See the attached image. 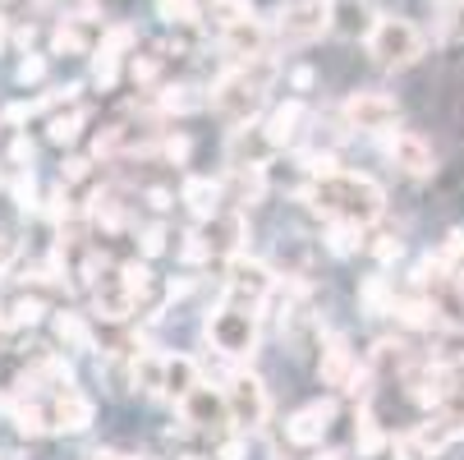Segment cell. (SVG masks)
I'll use <instances>...</instances> for the list:
<instances>
[{
    "mask_svg": "<svg viewBox=\"0 0 464 460\" xmlns=\"http://www.w3.org/2000/svg\"><path fill=\"white\" fill-rule=\"evenodd\" d=\"M70 19L74 24H102V5H97V0H79V10Z\"/></svg>",
    "mask_w": 464,
    "mask_h": 460,
    "instance_id": "cell-47",
    "label": "cell"
},
{
    "mask_svg": "<svg viewBox=\"0 0 464 460\" xmlns=\"http://www.w3.org/2000/svg\"><path fill=\"white\" fill-rule=\"evenodd\" d=\"M272 272L253 258H235L230 262V277H226V304H239V308H257L262 299L272 295Z\"/></svg>",
    "mask_w": 464,
    "mask_h": 460,
    "instance_id": "cell-7",
    "label": "cell"
},
{
    "mask_svg": "<svg viewBox=\"0 0 464 460\" xmlns=\"http://www.w3.org/2000/svg\"><path fill=\"white\" fill-rule=\"evenodd\" d=\"M221 391H226V406H230V424L257 428L262 419H267V391H262V382L253 373H235Z\"/></svg>",
    "mask_w": 464,
    "mask_h": 460,
    "instance_id": "cell-8",
    "label": "cell"
},
{
    "mask_svg": "<svg viewBox=\"0 0 464 460\" xmlns=\"http://www.w3.org/2000/svg\"><path fill=\"white\" fill-rule=\"evenodd\" d=\"M363 51L377 70H410V64L423 60L428 37L419 33V24H410L401 15H377L372 33L363 37Z\"/></svg>",
    "mask_w": 464,
    "mask_h": 460,
    "instance_id": "cell-3",
    "label": "cell"
},
{
    "mask_svg": "<svg viewBox=\"0 0 464 460\" xmlns=\"http://www.w3.org/2000/svg\"><path fill=\"white\" fill-rule=\"evenodd\" d=\"M46 410H51V433H88L97 419V406L79 391H60L55 401H46Z\"/></svg>",
    "mask_w": 464,
    "mask_h": 460,
    "instance_id": "cell-14",
    "label": "cell"
},
{
    "mask_svg": "<svg viewBox=\"0 0 464 460\" xmlns=\"http://www.w3.org/2000/svg\"><path fill=\"white\" fill-rule=\"evenodd\" d=\"M267 37H272V24H262V19L253 15V19H244V24L221 28V51H226L235 64H248V60L267 55Z\"/></svg>",
    "mask_w": 464,
    "mask_h": 460,
    "instance_id": "cell-11",
    "label": "cell"
},
{
    "mask_svg": "<svg viewBox=\"0 0 464 460\" xmlns=\"http://www.w3.org/2000/svg\"><path fill=\"white\" fill-rule=\"evenodd\" d=\"M120 272H124V286L129 290H134V299H143V290L152 286V268H148V262H120Z\"/></svg>",
    "mask_w": 464,
    "mask_h": 460,
    "instance_id": "cell-40",
    "label": "cell"
},
{
    "mask_svg": "<svg viewBox=\"0 0 464 460\" xmlns=\"http://www.w3.org/2000/svg\"><path fill=\"white\" fill-rule=\"evenodd\" d=\"M14 42H19V46H24V55H28V51H33V42H37V28H33V24L14 28Z\"/></svg>",
    "mask_w": 464,
    "mask_h": 460,
    "instance_id": "cell-49",
    "label": "cell"
},
{
    "mask_svg": "<svg viewBox=\"0 0 464 460\" xmlns=\"http://www.w3.org/2000/svg\"><path fill=\"white\" fill-rule=\"evenodd\" d=\"M304 120H308V106H304L299 97L281 102V106H276V111L267 115V124H262V134H267L272 152H276V148H290V143L299 139V129H304Z\"/></svg>",
    "mask_w": 464,
    "mask_h": 460,
    "instance_id": "cell-15",
    "label": "cell"
},
{
    "mask_svg": "<svg viewBox=\"0 0 464 460\" xmlns=\"http://www.w3.org/2000/svg\"><path fill=\"white\" fill-rule=\"evenodd\" d=\"M161 64H166V46H152V51L134 55V64H129V79L148 88V83H157V79H161Z\"/></svg>",
    "mask_w": 464,
    "mask_h": 460,
    "instance_id": "cell-28",
    "label": "cell"
},
{
    "mask_svg": "<svg viewBox=\"0 0 464 460\" xmlns=\"http://www.w3.org/2000/svg\"><path fill=\"white\" fill-rule=\"evenodd\" d=\"M10 193H14L19 212H33V208H37V180H33V171H14V184H10Z\"/></svg>",
    "mask_w": 464,
    "mask_h": 460,
    "instance_id": "cell-37",
    "label": "cell"
},
{
    "mask_svg": "<svg viewBox=\"0 0 464 460\" xmlns=\"http://www.w3.org/2000/svg\"><path fill=\"white\" fill-rule=\"evenodd\" d=\"M341 120H345V129H359V134H382V129L401 120V102L377 88H359L341 102Z\"/></svg>",
    "mask_w": 464,
    "mask_h": 460,
    "instance_id": "cell-6",
    "label": "cell"
},
{
    "mask_svg": "<svg viewBox=\"0 0 464 460\" xmlns=\"http://www.w3.org/2000/svg\"><path fill=\"white\" fill-rule=\"evenodd\" d=\"M134 387L148 396H166V355H139L134 359Z\"/></svg>",
    "mask_w": 464,
    "mask_h": 460,
    "instance_id": "cell-25",
    "label": "cell"
},
{
    "mask_svg": "<svg viewBox=\"0 0 464 460\" xmlns=\"http://www.w3.org/2000/svg\"><path fill=\"white\" fill-rule=\"evenodd\" d=\"M33 115H37V102H14V106L0 111V120H5V124H24V120H33Z\"/></svg>",
    "mask_w": 464,
    "mask_h": 460,
    "instance_id": "cell-44",
    "label": "cell"
},
{
    "mask_svg": "<svg viewBox=\"0 0 464 460\" xmlns=\"http://www.w3.org/2000/svg\"><path fill=\"white\" fill-rule=\"evenodd\" d=\"M326 249L336 253V258H350L359 249V226H331L326 230Z\"/></svg>",
    "mask_w": 464,
    "mask_h": 460,
    "instance_id": "cell-36",
    "label": "cell"
},
{
    "mask_svg": "<svg viewBox=\"0 0 464 460\" xmlns=\"http://www.w3.org/2000/svg\"><path fill=\"white\" fill-rule=\"evenodd\" d=\"M83 124H88V111L83 106H70V111H55L51 120H46V139L55 143V148H70L79 134H83Z\"/></svg>",
    "mask_w": 464,
    "mask_h": 460,
    "instance_id": "cell-23",
    "label": "cell"
},
{
    "mask_svg": "<svg viewBox=\"0 0 464 460\" xmlns=\"http://www.w3.org/2000/svg\"><path fill=\"white\" fill-rule=\"evenodd\" d=\"M372 373H391V368H405V346L401 341H377V350H372V364H368Z\"/></svg>",
    "mask_w": 464,
    "mask_h": 460,
    "instance_id": "cell-31",
    "label": "cell"
},
{
    "mask_svg": "<svg viewBox=\"0 0 464 460\" xmlns=\"http://www.w3.org/2000/svg\"><path fill=\"white\" fill-rule=\"evenodd\" d=\"M51 55H88V37L74 19H60L51 28Z\"/></svg>",
    "mask_w": 464,
    "mask_h": 460,
    "instance_id": "cell-26",
    "label": "cell"
},
{
    "mask_svg": "<svg viewBox=\"0 0 464 460\" xmlns=\"http://www.w3.org/2000/svg\"><path fill=\"white\" fill-rule=\"evenodd\" d=\"M354 442H359V455H382V446H386V437H382V428H377V419H372V410H368V406H359Z\"/></svg>",
    "mask_w": 464,
    "mask_h": 460,
    "instance_id": "cell-27",
    "label": "cell"
},
{
    "mask_svg": "<svg viewBox=\"0 0 464 460\" xmlns=\"http://www.w3.org/2000/svg\"><path fill=\"white\" fill-rule=\"evenodd\" d=\"M208 15L217 19V28H230V24H244V19H253V5H248V0H212V5H208Z\"/></svg>",
    "mask_w": 464,
    "mask_h": 460,
    "instance_id": "cell-29",
    "label": "cell"
},
{
    "mask_svg": "<svg viewBox=\"0 0 464 460\" xmlns=\"http://www.w3.org/2000/svg\"><path fill=\"white\" fill-rule=\"evenodd\" d=\"M14 42V33H10V19L5 15H0V55H5V46Z\"/></svg>",
    "mask_w": 464,
    "mask_h": 460,
    "instance_id": "cell-51",
    "label": "cell"
},
{
    "mask_svg": "<svg viewBox=\"0 0 464 460\" xmlns=\"http://www.w3.org/2000/svg\"><path fill=\"white\" fill-rule=\"evenodd\" d=\"M272 79H276V64L272 55L262 60H248V64H230V70L212 83V111L226 120V124H253L262 102L272 93Z\"/></svg>",
    "mask_w": 464,
    "mask_h": 460,
    "instance_id": "cell-2",
    "label": "cell"
},
{
    "mask_svg": "<svg viewBox=\"0 0 464 460\" xmlns=\"http://www.w3.org/2000/svg\"><path fill=\"white\" fill-rule=\"evenodd\" d=\"M92 83H97L102 93H111V88L120 83V55H106V51L92 55Z\"/></svg>",
    "mask_w": 464,
    "mask_h": 460,
    "instance_id": "cell-30",
    "label": "cell"
},
{
    "mask_svg": "<svg viewBox=\"0 0 464 460\" xmlns=\"http://www.w3.org/2000/svg\"><path fill=\"white\" fill-rule=\"evenodd\" d=\"M166 240H170V235H166V226H161V221H157V226H148V230L139 235V253H143V262H148V258H161V253H166Z\"/></svg>",
    "mask_w": 464,
    "mask_h": 460,
    "instance_id": "cell-42",
    "label": "cell"
},
{
    "mask_svg": "<svg viewBox=\"0 0 464 460\" xmlns=\"http://www.w3.org/2000/svg\"><path fill=\"white\" fill-rule=\"evenodd\" d=\"M14 258H19V240H14V235H10L5 226H0V272H5Z\"/></svg>",
    "mask_w": 464,
    "mask_h": 460,
    "instance_id": "cell-45",
    "label": "cell"
},
{
    "mask_svg": "<svg viewBox=\"0 0 464 460\" xmlns=\"http://www.w3.org/2000/svg\"><path fill=\"white\" fill-rule=\"evenodd\" d=\"M299 199L326 217L331 226H368L382 217L386 208V193L372 175H359V171H336V175H322V180H308Z\"/></svg>",
    "mask_w": 464,
    "mask_h": 460,
    "instance_id": "cell-1",
    "label": "cell"
},
{
    "mask_svg": "<svg viewBox=\"0 0 464 460\" xmlns=\"http://www.w3.org/2000/svg\"><path fill=\"white\" fill-rule=\"evenodd\" d=\"M134 304H139V299H134V290L124 286V272L106 262L102 277L92 281V308H97L106 322H124L129 313H134Z\"/></svg>",
    "mask_w": 464,
    "mask_h": 460,
    "instance_id": "cell-10",
    "label": "cell"
},
{
    "mask_svg": "<svg viewBox=\"0 0 464 460\" xmlns=\"http://www.w3.org/2000/svg\"><path fill=\"white\" fill-rule=\"evenodd\" d=\"M92 460H139V455H124V451H97Z\"/></svg>",
    "mask_w": 464,
    "mask_h": 460,
    "instance_id": "cell-53",
    "label": "cell"
},
{
    "mask_svg": "<svg viewBox=\"0 0 464 460\" xmlns=\"http://www.w3.org/2000/svg\"><path fill=\"white\" fill-rule=\"evenodd\" d=\"M363 304H368V313H391V308H395V295H391L386 277H368V286H363Z\"/></svg>",
    "mask_w": 464,
    "mask_h": 460,
    "instance_id": "cell-32",
    "label": "cell"
},
{
    "mask_svg": "<svg viewBox=\"0 0 464 460\" xmlns=\"http://www.w3.org/2000/svg\"><path fill=\"white\" fill-rule=\"evenodd\" d=\"M179 258L188 262V268H198V262H208V258H212L208 235H203V230H188V235H184V244H179Z\"/></svg>",
    "mask_w": 464,
    "mask_h": 460,
    "instance_id": "cell-39",
    "label": "cell"
},
{
    "mask_svg": "<svg viewBox=\"0 0 464 460\" xmlns=\"http://www.w3.org/2000/svg\"><path fill=\"white\" fill-rule=\"evenodd\" d=\"M391 451H395V460H432V451L419 442V433H414V428L395 437V446H391Z\"/></svg>",
    "mask_w": 464,
    "mask_h": 460,
    "instance_id": "cell-41",
    "label": "cell"
},
{
    "mask_svg": "<svg viewBox=\"0 0 464 460\" xmlns=\"http://www.w3.org/2000/svg\"><path fill=\"white\" fill-rule=\"evenodd\" d=\"M212 97H203L193 83H170V88H161L157 93V111L161 115H193V111H203Z\"/></svg>",
    "mask_w": 464,
    "mask_h": 460,
    "instance_id": "cell-20",
    "label": "cell"
},
{
    "mask_svg": "<svg viewBox=\"0 0 464 460\" xmlns=\"http://www.w3.org/2000/svg\"><path fill=\"white\" fill-rule=\"evenodd\" d=\"M317 377L326 387H345L354 377V355H350V341L336 332V337H326L322 355H317Z\"/></svg>",
    "mask_w": 464,
    "mask_h": 460,
    "instance_id": "cell-16",
    "label": "cell"
},
{
    "mask_svg": "<svg viewBox=\"0 0 464 460\" xmlns=\"http://www.w3.org/2000/svg\"><path fill=\"white\" fill-rule=\"evenodd\" d=\"M208 341L226 359H253V350H257V318H253V308L221 304L217 313H208Z\"/></svg>",
    "mask_w": 464,
    "mask_h": 460,
    "instance_id": "cell-5",
    "label": "cell"
},
{
    "mask_svg": "<svg viewBox=\"0 0 464 460\" xmlns=\"http://www.w3.org/2000/svg\"><path fill=\"white\" fill-rule=\"evenodd\" d=\"M203 235H208L212 253H239V244L248 235V221H244V212H217Z\"/></svg>",
    "mask_w": 464,
    "mask_h": 460,
    "instance_id": "cell-17",
    "label": "cell"
},
{
    "mask_svg": "<svg viewBox=\"0 0 464 460\" xmlns=\"http://www.w3.org/2000/svg\"><path fill=\"white\" fill-rule=\"evenodd\" d=\"M179 199L188 203V212H193L198 221H212V217H217V199H221V184H212L208 175H188Z\"/></svg>",
    "mask_w": 464,
    "mask_h": 460,
    "instance_id": "cell-18",
    "label": "cell"
},
{
    "mask_svg": "<svg viewBox=\"0 0 464 460\" xmlns=\"http://www.w3.org/2000/svg\"><path fill=\"white\" fill-rule=\"evenodd\" d=\"M134 42H139V28L115 24V28H106V33H102V46H97V51H106V55H124Z\"/></svg>",
    "mask_w": 464,
    "mask_h": 460,
    "instance_id": "cell-33",
    "label": "cell"
},
{
    "mask_svg": "<svg viewBox=\"0 0 464 460\" xmlns=\"http://www.w3.org/2000/svg\"><path fill=\"white\" fill-rule=\"evenodd\" d=\"M377 24V15L368 10V0H336V28L331 33H345V37H368Z\"/></svg>",
    "mask_w": 464,
    "mask_h": 460,
    "instance_id": "cell-21",
    "label": "cell"
},
{
    "mask_svg": "<svg viewBox=\"0 0 464 460\" xmlns=\"http://www.w3.org/2000/svg\"><path fill=\"white\" fill-rule=\"evenodd\" d=\"M51 327H55V341H60L64 350H97V341H92V327H88L79 313L60 308V313L51 318Z\"/></svg>",
    "mask_w": 464,
    "mask_h": 460,
    "instance_id": "cell-19",
    "label": "cell"
},
{
    "mask_svg": "<svg viewBox=\"0 0 464 460\" xmlns=\"http://www.w3.org/2000/svg\"><path fill=\"white\" fill-rule=\"evenodd\" d=\"M148 203H152L157 212H166V208H170V193H166V189H148Z\"/></svg>",
    "mask_w": 464,
    "mask_h": 460,
    "instance_id": "cell-50",
    "label": "cell"
},
{
    "mask_svg": "<svg viewBox=\"0 0 464 460\" xmlns=\"http://www.w3.org/2000/svg\"><path fill=\"white\" fill-rule=\"evenodd\" d=\"M42 313H46V304H42L37 295H24V299H14V304H10L14 327H37V322H42Z\"/></svg>",
    "mask_w": 464,
    "mask_h": 460,
    "instance_id": "cell-38",
    "label": "cell"
},
{
    "mask_svg": "<svg viewBox=\"0 0 464 460\" xmlns=\"http://www.w3.org/2000/svg\"><path fill=\"white\" fill-rule=\"evenodd\" d=\"M10 419H14V433H24V437H42V433H51V410H46V401H14L10 406Z\"/></svg>",
    "mask_w": 464,
    "mask_h": 460,
    "instance_id": "cell-22",
    "label": "cell"
},
{
    "mask_svg": "<svg viewBox=\"0 0 464 460\" xmlns=\"http://www.w3.org/2000/svg\"><path fill=\"white\" fill-rule=\"evenodd\" d=\"M317 460H345L341 451H326V455H317Z\"/></svg>",
    "mask_w": 464,
    "mask_h": 460,
    "instance_id": "cell-54",
    "label": "cell"
},
{
    "mask_svg": "<svg viewBox=\"0 0 464 460\" xmlns=\"http://www.w3.org/2000/svg\"><path fill=\"white\" fill-rule=\"evenodd\" d=\"M386 157L395 171H405L410 180H432L437 175V152L423 134H414V129H401L391 143H386Z\"/></svg>",
    "mask_w": 464,
    "mask_h": 460,
    "instance_id": "cell-9",
    "label": "cell"
},
{
    "mask_svg": "<svg viewBox=\"0 0 464 460\" xmlns=\"http://www.w3.org/2000/svg\"><path fill=\"white\" fill-rule=\"evenodd\" d=\"M42 79H46V55L28 51V55L19 60V70H14V83H19V88H33V83H42Z\"/></svg>",
    "mask_w": 464,
    "mask_h": 460,
    "instance_id": "cell-35",
    "label": "cell"
},
{
    "mask_svg": "<svg viewBox=\"0 0 464 460\" xmlns=\"http://www.w3.org/2000/svg\"><path fill=\"white\" fill-rule=\"evenodd\" d=\"M193 387H198V364L188 355H166V396L184 401Z\"/></svg>",
    "mask_w": 464,
    "mask_h": 460,
    "instance_id": "cell-24",
    "label": "cell"
},
{
    "mask_svg": "<svg viewBox=\"0 0 464 460\" xmlns=\"http://www.w3.org/2000/svg\"><path fill=\"white\" fill-rule=\"evenodd\" d=\"M152 152H157L161 161H170V166H184V161H188V152H193V143H188V134H166Z\"/></svg>",
    "mask_w": 464,
    "mask_h": 460,
    "instance_id": "cell-34",
    "label": "cell"
},
{
    "mask_svg": "<svg viewBox=\"0 0 464 460\" xmlns=\"http://www.w3.org/2000/svg\"><path fill=\"white\" fill-rule=\"evenodd\" d=\"M313 83H317L313 64H295V70H290V88H295V93H308Z\"/></svg>",
    "mask_w": 464,
    "mask_h": 460,
    "instance_id": "cell-46",
    "label": "cell"
},
{
    "mask_svg": "<svg viewBox=\"0 0 464 460\" xmlns=\"http://www.w3.org/2000/svg\"><path fill=\"white\" fill-rule=\"evenodd\" d=\"M179 415H184V424H188V428H217V424H226V419H230L226 391L198 382V387L188 391V396L179 401Z\"/></svg>",
    "mask_w": 464,
    "mask_h": 460,
    "instance_id": "cell-12",
    "label": "cell"
},
{
    "mask_svg": "<svg viewBox=\"0 0 464 460\" xmlns=\"http://www.w3.org/2000/svg\"><path fill=\"white\" fill-rule=\"evenodd\" d=\"M336 28V0H285L272 19V33L285 46H308Z\"/></svg>",
    "mask_w": 464,
    "mask_h": 460,
    "instance_id": "cell-4",
    "label": "cell"
},
{
    "mask_svg": "<svg viewBox=\"0 0 464 460\" xmlns=\"http://www.w3.org/2000/svg\"><path fill=\"white\" fill-rule=\"evenodd\" d=\"M331 419H336V401H313V406H304V410H295L285 419V437L295 446H317L326 437Z\"/></svg>",
    "mask_w": 464,
    "mask_h": 460,
    "instance_id": "cell-13",
    "label": "cell"
},
{
    "mask_svg": "<svg viewBox=\"0 0 464 460\" xmlns=\"http://www.w3.org/2000/svg\"><path fill=\"white\" fill-rule=\"evenodd\" d=\"M33 152H37V148H33V139H28V134H14L5 157H10V166H14V171H28V166H33Z\"/></svg>",
    "mask_w": 464,
    "mask_h": 460,
    "instance_id": "cell-43",
    "label": "cell"
},
{
    "mask_svg": "<svg viewBox=\"0 0 464 460\" xmlns=\"http://www.w3.org/2000/svg\"><path fill=\"white\" fill-rule=\"evenodd\" d=\"M372 253H377L382 262H391V258H401V240H395V235H382V240L372 244Z\"/></svg>",
    "mask_w": 464,
    "mask_h": 460,
    "instance_id": "cell-48",
    "label": "cell"
},
{
    "mask_svg": "<svg viewBox=\"0 0 464 460\" xmlns=\"http://www.w3.org/2000/svg\"><path fill=\"white\" fill-rule=\"evenodd\" d=\"M239 455H244L239 442H226V446H221V460H239Z\"/></svg>",
    "mask_w": 464,
    "mask_h": 460,
    "instance_id": "cell-52",
    "label": "cell"
}]
</instances>
